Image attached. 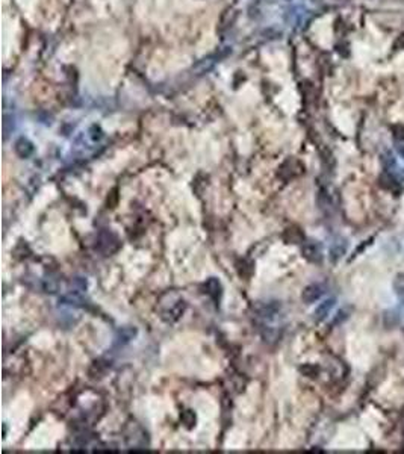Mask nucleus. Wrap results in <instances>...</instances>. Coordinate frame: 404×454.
Wrapping results in <instances>:
<instances>
[{
    "label": "nucleus",
    "mask_w": 404,
    "mask_h": 454,
    "mask_svg": "<svg viewBox=\"0 0 404 454\" xmlns=\"http://www.w3.org/2000/svg\"><path fill=\"white\" fill-rule=\"evenodd\" d=\"M301 251H303V256L309 262L321 264V261H323V250H321V245L317 241H306L303 244Z\"/></svg>",
    "instance_id": "f257e3e1"
},
{
    "label": "nucleus",
    "mask_w": 404,
    "mask_h": 454,
    "mask_svg": "<svg viewBox=\"0 0 404 454\" xmlns=\"http://www.w3.org/2000/svg\"><path fill=\"white\" fill-rule=\"evenodd\" d=\"M323 294H324L323 285H318V283H315V285H309V286H308V288L303 291V294H301V299H303V302L305 303L311 304V303L320 300Z\"/></svg>",
    "instance_id": "f03ea898"
},
{
    "label": "nucleus",
    "mask_w": 404,
    "mask_h": 454,
    "mask_svg": "<svg viewBox=\"0 0 404 454\" xmlns=\"http://www.w3.org/2000/svg\"><path fill=\"white\" fill-rule=\"evenodd\" d=\"M205 289H206V294L209 297H212L215 302L220 300L221 297V283L215 279V277H211L206 283H205Z\"/></svg>",
    "instance_id": "7ed1b4c3"
},
{
    "label": "nucleus",
    "mask_w": 404,
    "mask_h": 454,
    "mask_svg": "<svg viewBox=\"0 0 404 454\" xmlns=\"http://www.w3.org/2000/svg\"><path fill=\"white\" fill-rule=\"evenodd\" d=\"M347 251V242L344 239H338L331 244L330 247V257L333 262H336L338 259H341Z\"/></svg>",
    "instance_id": "20e7f679"
},
{
    "label": "nucleus",
    "mask_w": 404,
    "mask_h": 454,
    "mask_svg": "<svg viewBox=\"0 0 404 454\" xmlns=\"http://www.w3.org/2000/svg\"><path fill=\"white\" fill-rule=\"evenodd\" d=\"M135 335H137V330H135V329L124 327V329H121V330L117 333V336H115V344H117V345H124V344H127L129 341H132Z\"/></svg>",
    "instance_id": "39448f33"
},
{
    "label": "nucleus",
    "mask_w": 404,
    "mask_h": 454,
    "mask_svg": "<svg viewBox=\"0 0 404 454\" xmlns=\"http://www.w3.org/2000/svg\"><path fill=\"white\" fill-rule=\"evenodd\" d=\"M334 306V300L333 299H330V300H325L318 307H317V310H315V318L318 319V321H321L324 319L328 313H330V310H331V307Z\"/></svg>",
    "instance_id": "423d86ee"
},
{
    "label": "nucleus",
    "mask_w": 404,
    "mask_h": 454,
    "mask_svg": "<svg viewBox=\"0 0 404 454\" xmlns=\"http://www.w3.org/2000/svg\"><path fill=\"white\" fill-rule=\"evenodd\" d=\"M15 151H17V154H18L20 157H27V156L32 154L33 147H32V144H30L29 141H26V140H20V141H17V144H15Z\"/></svg>",
    "instance_id": "0eeeda50"
},
{
    "label": "nucleus",
    "mask_w": 404,
    "mask_h": 454,
    "mask_svg": "<svg viewBox=\"0 0 404 454\" xmlns=\"http://www.w3.org/2000/svg\"><path fill=\"white\" fill-rule=\"evenodd\" d=\"M380 183H382V186H385L386 189H391V191H397V189H398V183L395 182V179H394L392 176L383 174L382 179H380Z\"/></svg>",
    "instance_id": "6e6552de"
},
{
    "label": "nucleus",
    "mask_w": 404,
    "mask_h": 454,
    "mask_svg": "<svg viewBox=\"0 0 404 454\" xmlns=\"http://www.w3.org/2000/svg\"><path fill=\"white\" fill-rule=\"evenodd\" d=\"M394 291L397 296L404 297V274H398L394 279Z\"/></svg>",
    "instance_id": "1a4fd4ad"
}]
</instances>
